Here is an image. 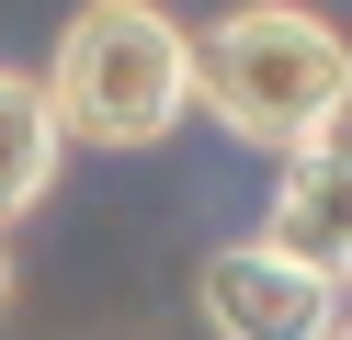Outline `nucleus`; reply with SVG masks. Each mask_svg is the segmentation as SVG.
<instances>
[{"mask_svg":"<svg viewBox=\"0 0 352 340\" xmlns=\"http://www.w3.org/2000/svg\"><path fill=\"white\" fill-rule=\"evenodd\" d=\"M193 102L239 136V148H307V136L352 125V34L307 0H239L193 34Z\"/></svg>","mask_w":352,"mask_h":340,"instance_id":"obj_1","label":"nucleus"},{"mask_svg":"<svg viewBox=\"0 0 352 340\" xmlns=\"http://www.w3.org/2000/svg\"><path fill=\"white\" fill-rule=\"evenodd\" d=\"M46 91L80 148H160L193 113V34L160 0H80L46 57Z\"/></svg>","mask_w":352,"mask_h":340,"instance_id":"obj_2","label":"nucleus"},{"mask_svg":"<svg viewBox=\"0 0 352 340\" xmlns=\"http://www.w3.org/2000/svg\"><path fill=\"white\" fill-rule=\"evenodd\" d=\"M205 329L216 340H329L341 329V272L307 261L296 238H228L205 261Z\"/></svg>","mask_w":352,"mask_h":340,"instance_id":"obj_3","label":"nucleus"},{"mask_svg":"<svg viewBox=\"0 0 352 340\" xmlns=\"http://www.w3.org/2000/svg\"><path fill=\"white\" fill-rule=\"evenodd\" d=\"M273 238H296L307 261L352 272V125L284 148V170H273Z\"/></svg>","mask_w":352,"mask_h":340,"instance_id":"obj_4","label":"nucleus"},{"mask_svg":"<svg viewBox=\"0 0 352 340\" xmlns=\"http://www.w3.org/2000/svg\"><path fill=\"white\" fill-rule=\"evenodd\" d=\"M57 148H69L57 91L34 80V68H0V216H34V204H46Z\"/></svg>","mask_w":352,"mask_h":340,"instance_id":"obj_5","label":"nucleus"},{"mask_svg":"<svg viewBox=\"0 0 352 340\" xmlns=\"http://www.w3.org/2000/svg\"><path fill=\"white\" fill-rule=\"evenodd\" d=\"M0 306H12V249H0Z\"/></svg>","mask_w":352,"mask_h":340,"instance_id":"obj_6","label":"nucleus"},{"mask_svg":"<svg viewBox=\"0 0 352 340\" xmlns=\"http://www.w3.org/2000/svg\"><path fill=\"white\" fill-rule=\"evenodd\" d=\"M329 340H352V317H341V329H329Z\"/></svg>","mask_w":352,"mask_h":340,"instance_id":"obj_7","label":"nucleus"}]
</instances>
